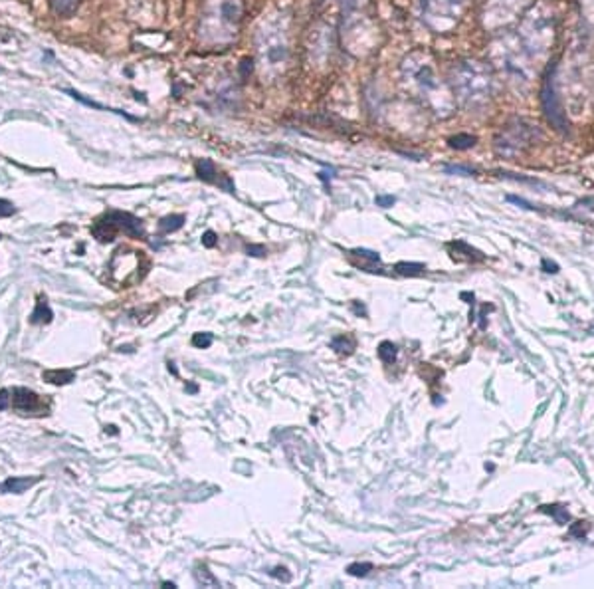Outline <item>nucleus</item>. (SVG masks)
I'll use <instances>...</instances> for the list:
<instances>
[{
  "label": "nucleus",
  "mask_w": 594,
  "mask_h": 589,
  "mask_svg": "<svg viewBox=\"0 0 594 589\" xmlns=\"http://www.w3.org/2000/svg\"><path fill=\"white\" fill-rule=\"evenodd\" d=\"M163 588H167V589L170 588V589H172V588H177V586H175V583H168V581H165V583H163Z\"/></svg>",
  "instance_id": "nucleus-44"
},
{
  "label": "nucleus",
  "mask_w": 594,
  "mask_h": 589,
  "mask_svg": "<svg viewBox=\"0 0 594 589\" xmlns=\"http://www.w3.org/2000/svg\"><path fill=\"white\" fill-rule=\"evenodd\" d=\"M464 13L460 0H422L420 18L430 30L438 34H448L456 28Z\"/></svg>",
  "instance_id": "nucleus-8"
},
{
  "label": "nucleus",
  "mask_w": 594,
  "mask_h": 589,
  "mask_svg": "<svg viewBox=\"0 0 594 589\" xmlns=\"http://www.w3.org/2000/svg\"><path fill=\"white\" fill-rule=\"evenodd\" d=\"M446 171L448 173H462V175H472L474 173V171L465 169V167H446Z\"/></svg>",
  "instance_id": "nucleus-41"
},
{
  "label": "nucleus",
  "mask_w": 594,
  "mask_h": 589,
  "mask_svg": "<svg viewBox=\"0 0 594 589\" xmlns=\"http://www.w3.org/2000/svg\"><path fill=\"white\" fill-rule=\"evenodd\" d=\"M537 137V129L517 119L507 123L504 129L499 131V135L495 137V151L501 157H513L517 153H521L525 147H529L533 143V139Z\"/></svg>",
  "instance_id": "nucleus-10"
},
{
  "label": "nucleus",
  "mask_w": 594,
  "mask_h": 589,
  "mask_svg": "<svg viewBox=\"0 0 594 589\" xmlns=\"http://www.w3.org/2000/svg\"><path fill=\"white\" fill-rule=\"evenodd\" d=\"M10 393H13V407L18 413H22V415H36V417L48 415L50 403L44 401L38 393H34L32 389H26V387H16V389H13Z\"/></svg>",
  "instance_id": "nucleus-12"
},
{
  "label": "nucleus",
  "mask_w": 594,
  "mask_h": 589,
  "mask_svg": "<svg viewBox=\"0 0 594 589\" xmlns=\"http://www.w3.org/2000/svg\"><path fill=\"white\" fill-rule=\"evenodd\" d=\"M355 312H357V314H364V310H362V306H359V304H355Z\"/></svg>",
  "instance_id": "nucleus-43"
},
{
  "label": "nucleus",
  "mask_w": 594,
  "mask_h": 589,
  "mask_svg": "<svg viewBox=\"0 0 594 589\" xmlns=\"http://www.w3.org/2000/svg\"><path fill=\"white\" fill-rule=\"evenodd\" d=\"M81 0H52L54 10L58 14H72L78 10Z\"/></svg>",
  "instance_id": "nucleus-25"
},
{
  "label": "nucleus",
  "mask_w": 594,
  "mask_h": 589,
  "mask_svg": "<svg viewBox=\"0 0 594 589\" xmlns=\"http://www.w3.org/2000/svg\"><path fill=\"white\" fill-rule=\"evenodd\" d=\"M194 577H196V581H198L202 588H216V586H220L218 579L212 576V572L208 570L207 565H198L196 572H194Z\"/></svg>",
  "instance_id": "nucleus-22"
},
{
  "label": "nucleus",
  "mask_w": 594,
  "mask_h": 589,
  "mask_svg": "<svg viewBox=\"0 0 594 589\" xmlns=\"http://www.w3.org/2000/svg\"><path fill=\"white\" fill-rule=\"evenodd\" d=\"M256 62L264 81L285 72L289 62V18L285 14H270L262 20L256 32Z\"/></svg>",
  "instance_id": "nucleus-2"
},
{
  "label": "nucleus",
  "mask_w": 594,
  "mask_h": 589,
  "mask_svg": "<svg viewBox=\"0 0 594 589\" xmlns=\"http://www.w3.org/2000/svg\"><path fill=\"white\" fill-rule=\"evenodd\" d=\"M196 175H198L202 181H207V183H214V181H216V167H214V163H212L210 159L198 161V163H196Z\"/></svg>",
  "instance_id": "nucleus-19"
},
{
  "label": "nucleus",
  "mask_w": 594,
  "mask_h": 589,
  "mask_svg": "<svg viewBox=\"0 0 594 589\" xmlns=\"http://www.w3.org/2000/svg\"><path fill=\"white\" fill-rule=\"evenodd\" d=\"M493 90L490 70L476 60H462L452 68L453 97L465 107H479L488 104Z\"/></svg>",
  "instance_id": "nucleus-4"
},
{
  "label": "nucleus",
  "mask_w": 594,
  "mask_h": 589,
  "mask_svg": "<svg viewBox=\"0 0 594 589\" xmlns=\"http://www.w3.org/2000/svg\"><path fill=\"white\" fill-rule=\"evenodd\" d=\"M119 233L133 236V238H145V226L137 217H133L129 212H121V210L107 212L104 219H99L91 226V235L99 242H111L115 240Z\"/></svg>",
  "instance_id": "nucleus-9"
},
{
  "label": "nucleus",
  "mask_w": 594,
  "mask_h": 589,
  "mask_svg": "<svg viewBox=\"0 0 594 589\" xmlns=\"http://www.w3.org/2000/svg\"><path fill=\"white\" fill-rule=\"evenodd\" d=\"M529 4V0H491L485 6L483 13V22L491 30L505 26L507 22H511L517 14L523 13V8Z\"/></svg>",
  "instance_id": "nucleus-11"
},
{
  "label": "nucleus",
  "mask_w": 594,
  "mask_h": 589,
  "mask_svg": "<svg viewBox=\"0 0 594 589\" xmlns=\"http://www.w3.org/2000/svg\"><path fill=\"white\" fill-rule=\"evenodd\" d=\"M212 341H214V338H212V333H194L193 336V345L194 347H198V350H207V347H210L212 345Z\"/></svg>",
  "instance_id": "nucleus-28"
},
{
  "label": "nucleus",
  "mask_w": 594,
  "mask_h": 589,
  "mask_svg": "<svg viewBox=\"0 0 594 589\" xmlns=\"http://www.w3.org/2000/svg\"><path fill=\"white\" fill-rule=\"evenodd\" d=\"M402 79L408 92L422 100L436 116L448 118L453 111L456 97L450 88L438 78L432 56L422 50H416L402 62Z\"/></svg>",
  "instance_id": "nucleus-1"
},
{
  "label": "nucleus",
  "mask_w": 594,
  "mask_h": 589,
  "mask_svg": "<svg viewBox=\"0 0 594 589\" xmlns=\"http://www.w3.org/2000/svg\"><path fill=\"white\" fill-rule=\"evenodd\" d=\"M555 14L547 4H537L525 14L519 28V42L527 54L545 56L555 42Z\"/></svg>",
  "instance_id": "nucleus-5"
},
{
  "label": "nucleus",
  "mask_w": 594,
  "mask_h": 589,
  "mask_svg": "<svg viewBox=\"0 0 594 589\" xmlns=\"http://www.w3.org/2000/svg\"><path fill=\"white\" fill-rule=\"evenodd\" d=\"M376 352H378L380 361H385V363H392L396 359V354H399V350H396V345L392 341H383Z\"/></svg>",
  "instance_id": "nucleus-23"
},
{
  "label": "nucleus",
  "mask_w": 594,
  "mask_h": 589,
  "mask_svg": "<svg viewBox=\"0 0 594 589\" xmlns=\"http://www.w3.org/2000/svg\"><path fill=\"white\" fill-rule=\"evenodd\" d=\"M341 4L345 13H357L362 6H367V0H341Z\"/></svg>",
  "instance_id": "nucleus-31"
},
{
  "label": "nucleus",
  "mask_w": 594,
  "mask_h": 589,
  "mask_svg": "<svg viewBox=\"0 0 594 589\" xmlns=\"http://www.w3.org/2000/svg\"><path fill=\"white\" fill-rule=\"evenodd\" d=\"M10 403H13V393L8 391V389H2V391H0V411L8 409Z\"/></svg>",
  "instance_id": "nucleus-34"
},
{
  "label": "nucleus",
  "mask_w": 594,
  "mask_h": 589,
  "mask_svg": "<svg viewBox=\"0 0 594 589\" xmlns=\"http://www.w3.org/2000/svg\"><path fill=\"white\" fill-rule=\"evenodd\" d=\"M394 270L401 276H422L426 266L420 262H399V264H394Z\"/></svg>",
  "instance_id": "nucleus-20"
},
{
  "label": "nucleus",
  "mask_w": 594,
  "mask_h": 589,
  "mask_svg": "<svg viewBox=\"0 0 594 589\" xmlns=\"http://www.w3.org/2000/svg\"><path fill=\"white\" fill-rule=\"evenodd\" d=\"M448 249H453L452 252V258L453 260H483V254L479 252V250L472 249L469 244H465V242H462V240H458V242H452Z\"/></svg>",
  "instance_id": "nucleus-14"
},
{
  "label": "nucleus",
  "mask_w": 594,
  "mask_h": 589,
  "mask_svg": "<svg viewBox=\"0 0 594 589\" xmlns=\"http://www.w3.org/2000/svg\"><path fill=\"white\" fill-rule=\"evenodd\" d=\"M74 377H76V373L70 369H50V371L42 373V379L52 383V385H67L74 381Z\"/></svg>",
  "instance_id": "nucleus-17"
},
{
  "label": "nucleus",
  "mask_w": 594,
  "mask_h": 589,
  "mask_svg": "<svg viewBox=\"0 0 594 589\" xmlns=\"http://www.w3.org/2000/svg\"><path fill=\"white\" fill-rule=\"evenodd\" d=\"M353 256H359V258H362V260H369V262H380V256H378V252H373V250H364V249H355L353 252H351Z\"/></svg>",
  "instance_id": "nucleus-30"
},
{
  "label": "nucleus",
  "mask_w": 594,
  "mask_h": 589,
  "mask_svg": "<svg viewBox=\"0 0 594 589\" xmlns=\"http://www.w3.org/2000/svg\"><path fill=\"white\" fill-rule=\"evenodd\" d=\"M151 262L141 250L119 249L109 262V282L115 288H129L141 282Z\"/></svg>",
  "instance_id": "nucleus-7"
},
{
  "label": "nucleus",
  "mask_w": 594,
  "mask_h": 589,
  "mask_svg": "<svg viewBox=\"0 0 594 589\" xmlns=\"http://www.w3.org/2000/svg\"><path fill=\"white\" fill-rule=\"evenodd\" d=\"M527 50L519 38H504L493 46V62L509 81L529 84V60Z\"/></svg>",
  "instance_id": "nucleus-6"
},
{
  "label": "nucleus",
  "mask_w": 594,
  "mask_h": 589,
  "mask_svg": "<svg viewBox=\"0 0 594 589\" xmlns=\"http://www.w3.org/2000/svg\"><path fill=\"white\" fill-rule=\"evenodd\" d=\"M182 224H184V217H182V214H170V217L161 219L159 230H161L163 235H168V233H175V230L182 228Z\"/></svg>",
  "instance_id": "nucleus-21"
},
{
  "label": "nucleus",
  "mask_w": 594,
  "mask_h": 589,
  "mask_svg": "<svg viewBox=\"0 0 594 589\" xmlns=\"http://www.w3.org/2000/svg\"><path fill=\"white\" fill-rule=\"evenodd\" d=\"M460 298H462V300H467V304H472V306H474V294L462 292V294H460Z\"/></svg>",
  "instance_id": "nucleus-42"
},
{
  "label": "nucleus",
  "mask_w": 594,
  "mask_h": 589,
  "mask_svg": "<svg viewBox=\"0 0 594 589\" xmlns=\"http://www.w3.org/2000/svg\"><path fill=\"white\" fill-rule=\"evenodd\" d=\"M246 252H248L250 256H264L268 250H266V246H262V244H248V246H246Z\"/></svg>",
  "instance_id": "nucleus-35"
},
{
  "label": "nucleus",
  "mask_w": 594,
  "mask_h": 589,
  "mask_svg": "<svg viewBox=\"0 0 594 589\" xmlns=\"http://www.w3.org/2000/svg\"><path fill=\"white\" fill-rule=\"evenodd\" d=\"M36 482H40V476H32V478H26V476H13L4 482V492H14V494H22L24 490H28L30 486H34Z\"/></svg>",
  "instance_id": "nucleus-15"
},
{
  "label": "nucleus",
  "mask_w": 594,
  "mask_h": 589,
  "mask_svg": "<svg viewBox=\"0 0 594 589\" xmlns=\"http://www.w3.org/2000/svg\"><path fill=\"white\" fill-rule=\"evenodd\" d=\"M543 107H545V113L549 121L555 125L559 131L567 129V121H565V113L561 111V105H559V100H556V86H555V76H549L547 81H545V88H543Z\"/></svg>",
  "instance_id": "nucleus-13"
},
{
  "label": "nucleus",
  "mask_w": 594,
  "mask_h": 589,
  "mask_svg": "<svg viewBox=\"0 0 594 589\" xmlns=\"http://www.w3.org/2000/svg\"><path fill=\"white\" fill-rule=\"evenodd\" d=\"M244 16V0H202L198 34L207 46L232 44Z\"/></svg>",
  "instance_id": "nucleus-3"
},
{
  "label": "nucleus",
  "mask_w": 594,
  "mask_h": 589,
  "mask_svg": "<svg viewBox=\"0 0 594 589\" xmlns=\"http://www.w3.org/2000/svg\"><path fill=\"white\" fill-rule=\"evenodd\" d=\"M52 317L54 312L50 310L48 301H46L44 296H40L38 301H36V308H34V312L30 315V322H32V324H50Z\"/></svg>",
  "instance_id": "nucleus-16"
},
{
  "label": "nucleus",
  "mask_w": 594,
  "mask_h": 589,
  "mask_svg": "<svg viewBox=\"0 0 594 589\" xmlns=\"http://www.w3.org/2000/svg\"><path fill=\"white\" fill-rule=\"evenodd\" d=\"M588 530H591V526L586 522H577V524H570V528H568V534L572 537H579V540H582V537L588 534Z\"/></svg>",
  "instance_id": "nucleus-29"
},
{
  "label": "nucleus",
  "mask_w": 594,
  "mask_h": 589,
  "mask_svg": "<svg viewBox=\"0 0 594 589\" xmlns=\"http://www.w3.org/2000/svg\"><path fill=\"white\" fill-rule=\"evenodd\" d=\"M373 572V563H351L347 574L353 577H367Z\"/></svg>",
  "instance_id": "nucleus-26"
},
{
  "label": "nucleus",
  "mask_w": 594,
  "mask_h": 589,
  "mask_svg": "<svg viewBox=\"0 0 594 589\" xmlns=\"http://www.w3.org/2000/svg\"><path fill=\"white\" fill-rule=\"evenodd\" d=\"M331 347L335 350V352H339V354H353V350H355V340H351V338H347V336H337V338H333V341H331Z\"/></svg>",
  "instance_id": "nucleus-24"
},
{
  "label": "nucleus",
  "mask_w": 594,
  "mask_h": 589,
  "mask_svg": "<svg viewBox=\"0 0 594 589\" xmlns=\"http://www.w3.org/2000/svg\"><path fill=\"white\" fill-rule=\"evenodd\" d=\"M216 242H218V238H216V233H212V230L204 233V236H202V244H204L207 249H212V246H216Z\"/></svg>",
  "instance_id": "nucleus-36"
},
{
  "label": "nucleus",
  "mask_w": 594,
  "mask_h": 589,
  "mask_svg": "<svg viewBox=\"0 0 594 589\" xmlns=\"http://www.w3.org/2000/svg\"><path fill=\"white\" fill-rule=\"evenodd\" d=\"M541 268H543V272H547V274H559V270H561V268H559V264L553 260H549V258H545V260L541 262Z\"/></svg>",
  "instance_id": "nucleus-33"
},
{
  "label": "nucleus",
  "mask_w": 594,
  "mask_h": 589,
  "mask_svg": "<svg viewBox=\"0 0 594 589\" xmlns=\"http://www.w3.org/2000/svg\"><path fill=\"white\" fill-rule=\"evenodd\" d=\"M450 145L453 149H469L476 145V137L474 135H456L450 139Z\"/></svg>",
  "instance_id": "nucleus-27"
},
{
  "label": "nucleus",
  "mask_w": 594,
  "mask_h": 589,
  "mask_svg": "<svg viewBox=\"0 0 594 589\" xmlns=\"http://www.w3.org/2000/svg\"><path fill=\"white\" fill-rule=\"evenodd\" d=\"M584 10H586V16L594 22V0H584Z\"/></svg>",
  "instance_id": "nucleus-40"
},
{
  "label": "nucleus",
  "mask_w": 594,
  "mask_h": 589,
  "mask_svg": "<svg viewBox=\"0 0 594 589\" xmlns=\"http://www.w3.org/2000/svg\"><path fill=\"white\" fill-rule=\"evenodd\" d=\"M539 512L547 514V516H551V518H553L556 524H561V526H565V524L570 522V514H568L567 508H565V506H561V504H545V506L539 508Z\"/></svg>",
  "instance_id": "nucleus-18"
},
{
  "label": "nucleus",
  "mask_w": 594,
  "mask_h": 589,
  "mask_svg": "<svg viewBox=\"0 0 594 589\" xmlns=\"http://www.w3.org/2000/svg\"><path fill=\"white\" fill-rule=\"evenodd\" d=\"M270 576L275 577V579H282V581H285V583H287V581H291V574H289L285 567H273V570L270 572Z\"/></svg>",
  "instance_id": "nucleus-32"
},
{
  "label": "nucleus",
  "mask_w": 594,
  "mask_h": 589,
  "mask_svg": "<svg viewBox=\"0 0 594 589\" xmlns=\"http://www.w3.org/2000/svg\"><path fill=\"white\" fill-rule=\"evenodd\" d=\"M507 201H509V203H515V205H519V207H523V209L535 210V207H533L531 203H527V201H523V198H519V196L509 195V196H507Z\"/></svg>",
  "instance_id": "nucleus-38"
},
{
  "label": "nucleus",
  "mask_w": 594,
  "mask_h": 589,
  "mask_svg": "<svg viewBox=\"0 0 594 589\" xmlns=\"http://www.w3.org/2000/svg\"><path fill=\"white\" fill-rule=\"evenodd\" d=\"M188 391L196 393V385H188Z\"/></svg>",
  "instance_id": "nucleus-45"
},
{
  "label": "nucleus",
  "mask_w": 594,
  "mask_h": 589,
  "mask_svg": "<svg viewBox=\"0 0 594 589\" xmlns=\"http://www.w3.org/2000/svg\"><path fill=\"white\" fill-rule=\"evenodd\" d=\"M376 205L383 207V209H388L394 205V196H376Z\"/></svg>",
  "instance_id": "nucleus-39"
},
{
  "label": "nucleus",
  "mask_w": 594,
  "mask_h": 589,
  "mask_svg": "<svg viewBox=\"0 0 594 589\" xmlns=\"http://www.w3.org/2000/svg\"><path fill=\"white\" fill-rule=\"evenodd\" d=\"M14 210L16 209L13 207V203L0 198V217H10V214H14Z\"/></svg>",
  "instance_id": "nucleus-37"
}]
</instances>
